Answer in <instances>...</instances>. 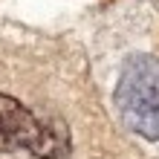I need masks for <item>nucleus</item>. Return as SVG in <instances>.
<instances>
[{"label": "nucleus", "mask_w": 159, "mask_h": 159, "mask_svg": "<svg viewBox=\"0 0 159 159\" xmlns=\"http://www.w3.org/2000/svg\"><path fill=\"white\" fill-rule=\"evenodd\" d=\"M116 107L121 121L145 139H159V61L133 55L125 61L116 84Z\"/></svg>", "instance_id": "f257e3e1"}, {"label": "nucleus", "mask_w": 159, "mask_h": 159, "mask_svg": "<svg viewBox=\"0 0 159 159\" xmlns=\"http://www.w3.org/2000/svg\"><path fill=\"white\" fill-rule=\"evenodd\" d=\"M12 151H26L41 159L61 156L70 151L67 127L41 119L17 98L0 93V153Z\"/></svg>", "instance_id": "f03ea898"}]
</instances>
